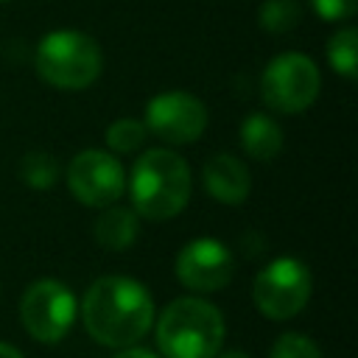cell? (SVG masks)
<instances>
[{
	"mask_svg": "<svg viewBox=\"0 0 358 358\" xmlns=\"http://www.w3.org/2000/svg\"><path fill=\"white\" fill-rule=\"evenodd\" d=\"M81 322L103 347H131L154 324V299L143 282L123 274L98 277L81 299Z\"/></svg>",
	"mask_w": 358,
	"mask_h": 358,
	"instance_id": "cell-1",
	"label": "cell"
},
{
	"mask_svg": "<svg viewBox=\"0 0 358 358\" xmlns=\"http://www.w3.org/2000/svg\"><path fill=\"white\" fill-rule=\"evenodd\" d=\"M126 185L131 210L148 221H168L179 215L187 207L193 190L187 162L168 148H151L137 157Z\"/></svg>",
	"mask_w": 358,
	"mask_h": 358,
	"instance_id": "cell-2",
	"label": "cell"
},
{
	"mask_svg": "<svg viewBox=\"0 0 358 358\" xmlns=\"http://www.w3.org/2000/svg\"><path fill=\"white\" fill-rule=\"evenodd\" d=\"M224 333L221 310L201 296L173 299L157 319V347L165 358H215Z\"/></svg>",
	"mask_w": 358,
	"mask_h": 358,
	"instance_id": "cell-3",
	"label": "cell"
},
{
	"mask_svg": "<svg viewBox=\"0 0 358 358\" xmlns=\"http://www.w3.org/2000/svg\"><path fill=\"white\" fill-rule=\"evenodd\" d=\"M36 73L56 90H84L103 70L98 42L81 31H50L39 39L34 56Z\"/></svg>",
	"mask_w": 358,
	"mask_h": 358,
	"instance_id": "cell-4",
	"label": "cell"
},
{
	"mask_svg": "<svg viewBox=\"0 0 358 358\" xmlns=\"http://www.w3.org/2000/svg\"><path fill=\"white\" fill-rule=\"evenodd\" d=\"M322 76L310 56L280 53L260 76V95L268 109L282 115H299L319 98Z\"/></svg>",
	"mask_w": 358,
	"mask_h": 358,
	"instance_id": "cell-5",
	"label": "cell"
},
{
	"mask_svg": "<svg viewBox=\"0 0 358 358\" xmlns=\"http://www.w3.org/2000/svg\"><path fill=\"white\" fill-rule=\"evenodd\" d=\"M313 280L310 268L296 257H277L257 271L252 299L257 310L271 322L294 319L310 299Z\"/></svg>",
	"mask_w": 358,
	"mask_h": 358,
	"instance_id": "cell-6",
	"label": "cell"
},
{
	"mask_svg": "<svg viewBox=\"0 0 358 358\" xmlns=\"http://www.w3.org/2000/svg\"><path fill=\"white\" fill-rule=\"evenodd\" d=\"M76 316L78 302L73 291L53 277L34 280L20 299V322L39 344H59L70 333Z\"/></svg>",
	"mask_w": 358,
	"mask_h": 358,
	"instance_id": "cell-7",
	"label": "cell"
},
{
	"mask_svg": "<svg viewBox=\"0 0 358 358\" xmlns=\"http://www.w3.org/2000/svg\"><path fill=\"white\" fill-rule=\"evenodd\" d=\"M145 129L171 145L196 143L207 129V106L185 90L159 92L145 103Z\"/></svg>",
	"mask_w": 358,
	"mask_h": 358,
	"instance_id": "cell-8",
	"label": "cell"
},
{
	"mask_svg": "<svg viewBox=\"0 0 358 358\" xmlns=\"http://www.w3.org/2000/svg\"><path fill=\"white\" fill-rule=\"evenodd\" d=\"M67 187L84 207H109L126 190V173L117 157L98 148L78 151L67 165Z\"/></svg>",
	"mask_w": 358,
	"mask_h": 358,
	"instance_id": "cell-9",
	"label": "cell"
},
{
	"mask_svg": "<svg viewBox=\"0 0 358 358\" xmlns=\"http://www.w3.org/2000/svg\"><path fill=\"white\" fill-rule=\"evenodd\" d=\"M173 274L185 288L196 294L221 291L235 274V257L215 238H193L179 249Z\"/></svg>",
	"mask_w": 358,
	"mask_h": 358,
	"instance_id": "cell-10",
	"label": "cell"
},
{
	"mask_svg": "<svg viewBox=\"0 0 358 358\" xmlns=\"http://www.w3.org/2000/svg\"><path fill=\"white\" fill-rule=\"evenodd\" d=\"M204 187L221 204H243L252 190L246 162L232 154H213L204 162Z\"/></svg>",
	"mask_w": 358,
	"mask_h": 358,
	"instance_id": "cell-11",
	"label": "cell"
},
{
	"mask_svg": "<svg viewBox=\"0 0 358 358\" xmlns=\"http://www.w3.org/2000/svg\"><path fill=\"white\" fill-rule=\"evenodd\" d=\"M95 241L106 252H123L129 249L140 235V215L131 207L109 204L101 207V215L95 218Z\"/></svg>",
	"mask_w": 358,
	"mask_h": 358,
	"instance_id": "cell-12",
	"label": "cell"
},
{
	"mask_svg": "<svg viewBox=\"0 0 358 358\" xmlns=\"http://www.w3.org/2000/svg\"><path fill=\"white\" fill-rule=\"evenodd\" d=\"M241 148L252 159L268 162L282 151V129L266 112H252L241 120Z\"/></svg>",
	"mask_w": 358,
	"mask_h": 358,
	"instance_id": "cell-13",
	"label": "cell"
},
{
	"mask_svg": "<svg viewBox=\"0 0 358 358\" xmlns=\"http://www.w3.org/2000/svg\"><path fill=\"white\" fill-rule=\"evenodd\" d=\"M327 62L344 78H355L358 76V31L352 25L338 28L327 39Z\"/></svg>",
	"mask_w": 358,
	"mask_h": 358,
	"instance_id": "cell-14",
	"label": "cell"
},
{
	"mask_svg": "<svg viewBox=\"0 0 358 358\" xmlns=\"http://www.w3.org/2000/svg\"><path fill=\"white\" fill-rule=\"evenodd\" d=\"M257 22L268 34H288L302 22V6L299 0H263Z\"/></svg>",
	"mask_w": 358,
	"mask_h": 358,
	"instance_id": "cell-15",
	"label": "cell"
},
{
	"mask_svg": "<svg viewBox=\"0 0 358 358\" xmlns=\"http://www.w3.org/2000/svg\"><path fill=\"white\" fill-rule=\"evenodd\" d=\"M20 179L34 190H48L59 179V162L48 151H28L20 159Z\"/></svg>",
	"mask_w": 358,
	"mask_h": 358,
	"instance_id": "cell-16",
	"label": "cell"
},
{
	"mask_svg": "<svg viewBox=\"0 0 358 358\" xmlns=\"http://www.w3.org/2000/svg\"><path fill=\"white\" fill-rule=\"evenodd\" d=\"M148 137V129L143 120H134V117H120L115 120L109 129H106V145L117 154H131L137 151Z\"/></svg>",
	"mask_w": 358,
	"mask_h": 358,
	"instance_id": "cell-17",
	"label": "cell"
},
{
	"mask_svg": "<svg viewBox=\"0 0 358 358\" xmlns=\"http://www.w3.org/2000/svg\"><path fill=\"white\" fill-rule=\"evenodd\" d=\"M268 358H322L316 341H310L302 333H282L274 344Z\"/></svg>",
	"mask_w": 358,
	"mask_h": 358,
	"instance_id": "cell-18",
	"label": "cell"
},
{
	"mask_svg": "<svg viewBox=\"0 0 358 358\" xmlns=\"http://www.w3.org/2000/svg\"><path fill=\"white\" fill-rule=\"evenodd\" d=\"M313 11L327 20V22H341V20H350L358 8V0H310Z\"/></svg>",
	"mask_w": 358,
	"mask_h": 358,
	"instance_id": "cell-19",
	"label": "cell"
},
{
	"mask_svg": "<svg viewBox=\"0 0 358 358\" xmlns=\"http://www.w3.org/2000/svg\"><path fill=\"white\" fill-rule=\"evenodd\" d=\"M112 358H157V352H151V350H145V347H137V344H131V347H123V350H117Z\"/></svg>",
	"mask_w": 358,
	"mask_h": 358,
	"instance_id": "cell-20",
	"label": "cell"
},
{
	"mask_svg": "<svg viewBox=\"0 0 358 358\" xmlns=\"http://www.w3.org/2000/svg\"><path fill=\"white\" fill-rule=\"evenodd\" d=\"M0 358H25L14 344H8V341H0Z\"/></svg>",
	"mask_w": 358,
	"mask_h": 358,
	"instance_id": "cell-21",
	"label": "cell"
},
{
	"mask_svg": "<svg viewBox=\"0 0 358 358\" xmlns=\"http://www.w3.org/2000/svg\"><path fill=\"white\" fill-rule=\"evenodd\" d=\"M215 358H249V355L241 350H227V352H215Z\"/></svg>",
	"mask_w": 358,
	"mask_h": 358,
	"instance_id": "cell-22",
	"label": "cell"
},
{
	"mask_svg": "<svg viewBox=\"0 0 358 358\" xmlns=\"http://www.w3.org/2000/svg\"><path fill=\"white\" fill-rule=\"evenodd\" d=\"M0 3H3V0H0Z\"/></svg>",
	"mask_w": 358,
	"mask_h": 358,
	"instance_id": "cell-23",
	"label": "cell"
}]
</instances>
